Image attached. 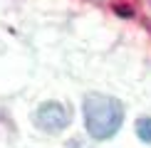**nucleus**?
<instances>
[{
  "label": "nucleus",
  "mask_w": 151,
  "mask_h": 148,
  "mask_svg": "<svg viewBox=\"0 0 151 148\" xmlns=\"http://www.w3.org/2000/svg\"><path fill=\"white\" fill-rule=\"evenodd\" d=\"M127 106L111 94H99L92 91L82 99V119H84V131L94 141H109L119 133L124 126Z\"/></svg>",
  "instance_id": "nucleus-1"
},
{
  "label": "nucleus",
  "mask_w": 151,
  "mask_h": 148,
  "mask_svg": "<svg viewBox=\"0 0 151 148\" xmlns=\"http://www.w3.org/2000/svg\"><path fill=\"white\" fill-rule=\"evenodd\" d=\"M32 121H35V126L40 128V131L62 133V131H65V128L72 123V111H70V106H67V104L50 99V101H42L40 106L35 109Z\"/></svg>",
  "instance_id": "nucleus-2"
},
{
  "label": "nucleus",
  "mask_w": 151,
  "mask_h": 148,
  "mask_svg": "<svg viewBox=\"0 0 151 148\" xmlns=\"http://www.w3.org/2000/svg\"><path fill=\"white\" fill-rule=\"evenodd\" d=\"M136 136H139L141 143H149L151 146V116L136 119Z\"/></svg>",
  "instance_id": "nucleus-3"
}]
</instances>
